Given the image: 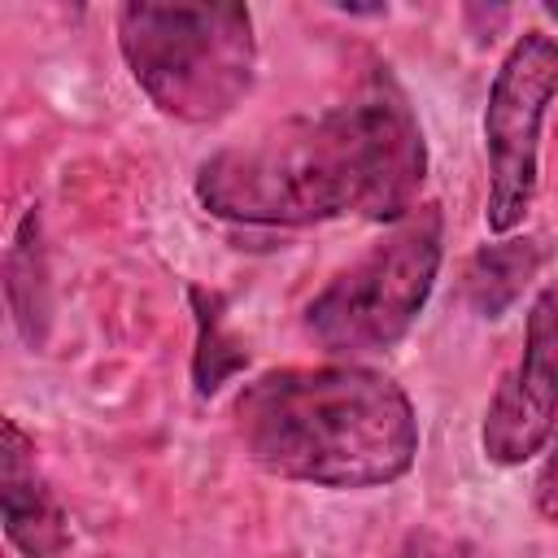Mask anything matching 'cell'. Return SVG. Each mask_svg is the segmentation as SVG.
Listing matches in <instances>:
<instances>
[{
    "instance_id": "obj_6",
    "label": "cell",
    "mask_w": 558,
    "mask_h": 558,
    "mask_svg": "<svg viewBox=\"0 0 558 558\" xmlns=\"http://www.w3.org/2000/svg\"><path fill=\"white\" fill-rule=\"evenodd\" d=\"M558 423V292H536L523 327V353L497 384L480 445L488 462L519 466L536 458Z\"/></svg>"
},
{
    "instance_id": "obj_3",
    "label": "cell",
    "mask_w": 558,
    "mask_h": 558,
    "mask_svg": "<svg viewBox=\"0 0 558 558\" xmlns=\"http://www.w3.org/2000/svg\"><path fill=\"white\" fill-rule=\"evenodd\" d=\"M118 48L144 96L179 122H218L253 87V17L231 0H131L118 9Z\"/></svg>"
},
{
    "instance_id": "obj_11",
    "label": "cell",
    "mask_w": 558,
    "mask_h": 558,
    "mask_svg": "<svg viewBox=\"0 0 558 558\" xmlns=\"http://www.w3.org/2000/svg\"><path fill=\"white\" fill-rule=\"evenodd\" d=\"M532 501H536V514H541V519L558 523V445H554V453L545 458V466H541V475H536Z\"/></svg>"
},
{
    "instance_id": "obj_4",
    "label": "cell",
    "mask_w": 558,
    "mask_h": 558,
    "mask_svg": "<svg viewBox=\"0 0 558 558\" xmlns=\"http://www.w3.org/2000/svg\"><path fill=\"white\" fill-rule=\"evenodd\" d=\"M440 253V205H414L379 244H371L305 305V331L336 357L392 349L427 305Z\"/></svg>"
},
{
    "instance_id": "obj_5",
    "label": "cell",
    "mask_w": 558,
    "mask_h": 558,
    "mask_svg": "<svg viewBox=\"0 0 558 558\" xmlns=\"http://www.w3.org/2000/svg\"><path fill=\"white\" fill-rule=\"evenodd\" d=\"M558 96V39L545 31H523L497 65L484 109L488 148V231H514L536 196V148L549 100Z\"/></svg>"
},
{
    "instance_id": "obj_2",
    "label": "cell",
    "mask_w": 558,
    "mask_h": 558,
    "mask_svg": "<svg viewBox=\"0 0 558 558\" xmlns=\"http://www.w3.org/2000/svg\"><path fill=\"white\" fill-rule=\"evenodd\" d=\"M235 427L262 471L314 488H379L418 453L410 397L357 362L257 375L235 397Z\"/></svg>"
},
{
    "instance_id": "obj_1",
    "label": "cell",
    "mask_w": 558,
    "mask_h": 558,
    "mask_svg": "<svg viewBox=\"0 0 558 558\" xmlns=\"http://www.w3.org/2000/svg\"><path fill=\"white\" fill-rule=\"evenodd\" d=\"M423 170L414 109L384 74L318 118H292L214 153L196 174V201L240 227H314L344 214L401 222Z\"/></svg>"
},
{
    "instance_id": "obj_8",
    "label": "cell",
    "mask_w": 558,
    "mask_h": 558,
    "mask_svg": "<svg viewBox=\"0 0 558 558\" xmlns=\"http://www.w3.org/2000/svg\"><path fill=\"white\" fill-rule=\"evenodd\" d=\"M541 262H545V244L532 235H506V240L480 244L462 270L466 305L480 318L497 323L501 314H510V305L523 296V288L541 275Z\"/></svg>"
},
{
    "instance_id": "obj_9",
    "label": "cell",
    "mask_w": 558,
    "mask_h": 558,
    "mask_svg": "<svg viewBox=\"0 0 558 558\" xmlns=\"http://www.w3.org/2000/svg\"><path fill=\"white\" fill-rule=\"evenodd\" d=\"M4 296L13 327L26 349H44L48 323H52V283H48V257H44V227L39 209H26L17 222V235L4 253Z\"/></svg>"
},
{
    "instance_id": "obj_7",
    "label": "cell",
    "mask_w": 558,
    "mask_h": 558,
    "mask_svg": "<svg viewBox=\"0 0 558 558\" xmlns=\"http://www.w3.org/2000/svg\"><path fill=\"white\" fill-rule=\"evenodd\" d=\"M0 519L22 558H61L70 545V519L35 471V445L13 418L0 423Z\"/></svg>"
},
{
    "instance_id": "obj_10",
    "label": "cell",
    "mask_w": 558,
    "mask_h": 558,
    "mask_svg": "<svg viewBox=\"0 0 558 558\" xmlns=\"http://www.w3.org/2000/svg\"><path fill=\"white\" fill-rule=\"evenodd\" d=\"M187 301H192V314H196V353H192V379H196V392L201 397H214L231 375L244 371L248 353L244 344L227 331L222 323V292L214 288H201L192 283L187 288Z\"/></svg>"
}]
</instances>
